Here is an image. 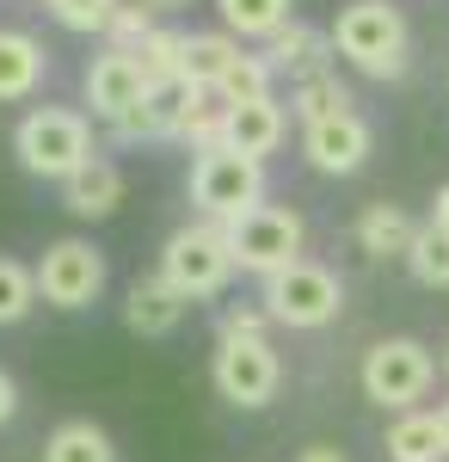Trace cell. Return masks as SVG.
<instances>
[{"label":"cell","instance_id":"cell-1","mask_svg":"<svg viewBox=\"0 0 449 462\" xmlns=\"http://www.w3.org/2000/svg\"><path fill=\"white\" fill-rule=\"evenodd\" d=\"M333 50L376 80H400L407 74V13L394 0H351L333 19Z\"/></svg>","mask_w":449,"mask_h":462},{"label":"cell","instance_id":"cell-2","mask_svg":"<svg viewBox=\"0 0 449 462\" xmlns=\"http://www.w3.org/2000/svg\"><path fill=\"white\" fill-rule=\"evenodd\" d=\"M13 154H19V167L37 179H62L80 173L87 161H93V124H87V111H69V106H37L19 117V130H13Z\"/></svg>","mask_w":449,"mask_h":462},{"label":"cell","instance_id":"cell-3","mask_svg":"<svg viewBox=\"0 0 449 462\" xmlns=\"http://www.w3.org/2000/svg\"><path fill=\"white\" fill-rule=\"evenodd\" d=\"M160 278H167L185 302L222 296L228 278H234L228 228H222V222H185V228H173V235H167V247H160Z\"/></svg>","mask_w":449,"mask_h":462},{"label":"cell","instance_id":"cell-4","mask_svg":"<svg viewBox=\"0 0 449 462\" xmlns=\"http://www.w3.org/2000/svg\"><path fill=\"white\" fill-rule=\"evenodd\" d=\"M191 204L204 222H241L246 210L265 204V161H246L234 148H215V154H197L191 161Z\"/></svg>","mask_w":449,"mask_h":462},{"label":"cell","instance_id":"cell-5","mask_svg":"<svg viewBox=\"0 0 449 462\" xmlns=\"http://www.w3.org/2000/svg\"><path fill=\"white\" fill-rule=\"evenodd\" d=\"M302 241H308V222L283 204H259L246 210L241 222H228V253H234V272H252V278H277L302 259Z\"/></svg>","mask_w":449,"mask_h":462},{"label":"cell","instance_id":"cell-6","mask_svg":"<svg viewBox=\"0 0 449 462\" xmlns=\"http://www.w3.org/2000/svg\"><path fill=\"white\" fill-rule=\"evenodd\" d=\"M259 309L271 315V327H326V320H339L345 309V284L326 272V265H314V259H296L289 272H277L265 278L259 290Z\"/></svg>","mask_w":449,"mask_h":462},{"label":"cell","instance_id":"cell-7","mask_svg":"<svg viewBox=\"0 0 449 462\" xmlns=\"http://www.w3.org/2000/svg\"><path fill=\"white\" fill-rule=\"evenodd\" d=\"M431 376H437V364H431V352L418 339H376L363 352V370H357L363 394L376 401L381 413H413L418 401L431 394Z\"/></svg>","mask_w":449,"mask_h":462},{"label":"cell","instance_id":"cell-8","mask_svg":"<svg viewBox=\"0 0 449 462\" xmlns=\"http://www.w3.org/2000/svg\"><path fill=\"white\" fill-rule=\"evenodd\" d=\"M209 383H215V394L228 407H265L277 394V383H283V364H277L265 333H234V339H215Z\"/></svg>","mask_w":449,"mask_h":462},{"label":"cell","instance_id":"cell-9","mask_svg":"<svg viewBox=\"0 0 449 462\" xmlns=\"http://www.w3.org/2000/svg\"><path fill=\"white\" fill-rule=\"evenodd\" d=\"M32 272H37V296L50 309H93L105 290V253L93 241L69 235V241H50Z\"/></svg>","mask_w":449,"mask_h":462},{"label":"cell","instance_id":"cell-10","mask_svg":"<svg viewBox=\"0 0 449 462\" xmlns=\"http://www.w3.org/2000/svg\"><path fill=\"white\" fill-rule=\"evenodd\" d=\"M370 148H376V130H370L363 111H345V117H326V124L302 130V154H308V167H314V173H333V179L357 173V167L370 161Z\"/></svg>","mask_w":449,"mask_h":462},{"label":"cell","instance_id":"cell-11","mask_svg":"<svg viewBox=\"0 0 449 462\" xmlns=\"http://www.w3.org/2000/svg\"><path fill=\"white\" fill-rule=\"evenodd\" d=\"M142 93H148V80H142V62H136V56L105 50V56H93V62H87V106H93V117L117 124L130 106H142Z\"/></svg>","mask_w":449,"mask_h":462},{"label":"cell","instance_id":"cell-12","mask_svg":"<svg viewBox=\"0 0 449 462\" xmlns=\"http://www.w3.org/2000/svg\"><path fill=\"white\" fill-rule=\"evenodd\" d=\"M333 32H314V25H302V19H289L283 32L265 43V62H271L277 74H289V80H314V74L333 69Z\"/></svg>","mask_w":449,"mask_h":462},{"label":"cell","instance_id":"cell-13","mask_svg":"<svg viewBox=\"0 0 449 462\" xmlns=\"http://www.w3.org/2000/svg\"><path fill=\"white\" fill-rule=\"evenodd\" d=\"M185 309H191V302L154 272V278H136V284H130V296H124V327L142 333V339H167L179 320H185Z\"/></svg>","mask_w":449,"mask_h":462},{"label":"cell","instance_id":"cell-14","mask_svg":"<svg viewBox=\"0 0 449 462\" xmlns=\"http://www.w3.org/2000/svg\"><path fill=\"white\" fill-rule=\"evenodd\" d=\"M62 204H69L74 216H87V222H105V216L124 204V173H117V161L93 154L80 173H69L62 179Z\"/></svg>","mask_w":449,"mask_h":462},{"label":"cell","instance_id":"cell-15","mask_svg":"<svg viewBox=\"0 0 449 462\" xmlns=\"http://www.w3.org/2000/svg\"><path fill=\"white\" fill-rule=\"evenodd\" d=\"M351 241L370 253V259H407L418 241V222L400 204H363V216H357V228H351Z\"/></svg>","mask_w":449,"mask_h":462},{"label":"cell","instance_id":"cell-16","mask_svg":"<svg viewBox=\"0 0 449 462\" xmlns=\"http://www.w3.org/2000/svg\"><path fill=\"white\" fill-rule=\"evenodd\" d=\"M43 74H50V50L32 32H0V106L32 99Z\"/></svg>","mask_w":449,"mask_h":462},{"label":"cell","instance_id":"cell-17","mask_svg":"<svg viewBox=\"0 0 449 462\" xmlns=\"http://www.w3.org/2000/svg\"><path fill=\"white\" fill-rule=\"evenodd\" d=\"M228 111H234V106L222 99V87H191L173 143H185L191 154H215V148H228Z\"/></svg>","mask_w":449,"mask_h":462},{"label":"cell","instance_id":"cell-18","mask_svg":"<svg viewBox=\"0 0 449 462\" xmlns=\"http://www.w3.org/2000/svg\"><path fill=\"white\" fill-rule=\"evenodd\" d=\"M283 106L277 99H252V106H234L228 111V148L246 154V161H265L277 143H283Z\"/></svg>","mask_w":449,"mask_h":462},{"label":"cell","instance_id":"cell-19","mask_svg":"<svg viewBox=\"0 0 449 462\" xmlns=\"http://www.w3.org/2000/svg\"><path fill=\"white\" fill-rule=\"evenodd\" d=\"M289 111H296V124H302V130H314V124H326V117L357 111V99H351L345 80L326 69V74H314V80H296V87H289Z\"/></svg>","mask_w":449,"mask_h":462},{"label":"cell","instance_id":"cell-20","mask_svg":"<svg viewBox=\"0 0 449 462\" xmlns=\"http://www.w3.org/2000/svg\"><path fill=\"white\" fill-rule=\"evenodd\" d=\"M388 462H444V431H437V413H394V426H388Z\"/></svg>","mask_w":449,"mask_h":462},{"label":"cell","instance_id":"cell-21","mask_svg":"<svg viewBox=\"0 0 449 462\" xmlns=\"http://www.w3.org/2000/svg\"><path fill=\"white\" fill-rule=\"evenodd\" d=\"M234 62H241V43L228 32H185V87H222Z\"/></svg>","mask_w":449,"mask_h":462},{"label":"cell","instance_id":"cell-22","mask_svg":"<svg viewBox=\"0 0 449 462\" xmlns=\"http://www.w3.org/2000/svg\"><path fill=\"white\" fill-rule=\"evenodd\" d=\"M289 6H296V0H215L222 32L234 37V43H241V37H265V43H271V37L296 19Z\"/></svg>","mask_w":449,"mask_h":462},{"label":"cell","instance_id":"cell-23","mask_svg":"<svg viewBox=\"0 0 449 462\" xmlns=\"http://www.w3.org/2000/svg\"><path fill=\"white\" fill-rule=\"evenodd\" d=\"M43 462H117V444L93 420H62L43 438Z\"/></svg>","mask_w":449,"mask_h":462},{"label":"cell","instance_id":"cell-24","mask_svg":"<svg viewBox=\"0 0 449 462\" xmlns=\"http://www.w3.org/2000/svg\"><path fill=\"white\" fill-rule=\"evenodd\" d=\"M136 62H142V80H148V87L185 80V32H179V25H160V32L136 50Z\"/></svg>","mask_w":449,"mask_h":462},{"label":"cell","instance_id":"cell-25","mask_svg":"<svg viewBox=\"0 0 449 462\" xmlns=\"http://www.w3.org/2000/svg\"><path fill=\"white\" fill-rule=\"evenodd\" d=\"M277 69L265 62V50H241V62L222 74V99L228 106H252V99H271Z\"/></svg>","mask_w":449,"mask_h":462},{"label":"cell","instance_id":"cell-26","mask_svg":"<svg viewBox=\"0 0 449 462\" xmlns=\"http://www.w3.org/2000/svg\"><path fill=\"white\" fill-rule=\"evenodd\" d=\"M407 272H413L425 290H449V235L437 228V222L418 228L413 253H407Z\"/></svg>","mask_w":449,"mask_h":462},{"label":"cell","instance_id":"cell-27","mask_svg":"<svg viewBox=\"0 0 449 462\" xmlns=\"http://www.w3.org/2000/svg\"><path fill=\"white\" fill-rule=\"evenodd\" d=\"M37 309V272L19 259H0V327H19Z\"/></svg>","mask_w":449,"mask_h":462},{"label":"cell","instance_id":"cell-28","mask_svg":"<svg viewBox=\"0 0 449 462\" xmlns=\"http://www.w3.org/2000/svg\"><path fill=\"white\" fill-rule=\"evenodd\" d=\"M117 6H124V0H50V19H56V25H62V32H111V19H117Z\"/></svg>","mask_w":449,"mask_h":462},{"label":"cell","instance_id":"cell-29","mask_svg":"<svg viewBox=\"0 0 449 462\" xmlns=\"http://www.w3.org/2000/svg\"><path fill=\"white\" fill-rule=\"evenodd\" d=\"M160 32V19H154V13H148V6H142V0H124V6H117V19H111V50H124V56H136L142 43H148V37Z\"/></svg>","mask_w":449,"mask_h":462},{"label":"cell","instance_id":"cell-30","mask_svg":"<svg viewBox=\"0 0 449 462\" xmlns=\"http://www.w3.org/2000/svg\"><path fill=\"white\" fill-rule=\"evenodd\" d=\"M271 315L265 309H222V339H234V333H265Z\"/></svg>","mask_w":449,"mask_h":462},{"label":"cell","instance_id":"cell-31","mask_svg":"<svg viewBox=\"0 0 449 462\" xmlns=\"http://www.w3.org/2000/svg\"><path fill=\"white\" fill-rule=\"evenodd\" d=\"M13 413H19V389H13V376L0 370V426H6Z\"/></svg>","mask_w":449,"mask_h":462},{"label":"cell","instance_id":"cell-32","mask_svg":"<svg viewBox=\"0 0 449 462\" xmlns=\"http://www.w3.org/2000/svg\"><path fill=\"white\" fill-rule=\"evenodd\" d=\"M296 462H345V450H339V444H308Z\"/></svg>","mask_w":449,"mask_h":462},{"label":"cell","instance_id":"cell-33","mask_svg":"<svg viewBox=\"0 0 449 462\" xmlns=\"http://www.w3.org/2000/svg\"><path fill=\"white\" fill-rule=\"evenodd\" d=\"M142 6H148V13H154V19H167V13H185V6H191V0H142Z\"/></svg>","mask_w":449,"mask_h":462},{"label":"cell","instance_id":"cell-34","mask_svg":"<svg viewBox=\"0 0 449 462\" xmlns=\"http://www.w3.org/2000/svg\"><path fill=\"white\" fill-rule=\"evenodd\" d=\"M431 222H437V228H444V235H449V185H444V191H437V210H431Z\"/></svg>","mask_w":449,"mask_h":462},{"label":"cell","instance_id":"cell-35","mask_svg":"<svg viewBox=\"0 0 449 462\" xmlns=\"http://www.w3.org/2000/svg\"><path fill=\"white\" fill-rule=\"evenodd\" d=\"M437 431H444V450H449V407H437Z\"/></svg>","mask_w":449,"mask_h":462}]
</instances>
